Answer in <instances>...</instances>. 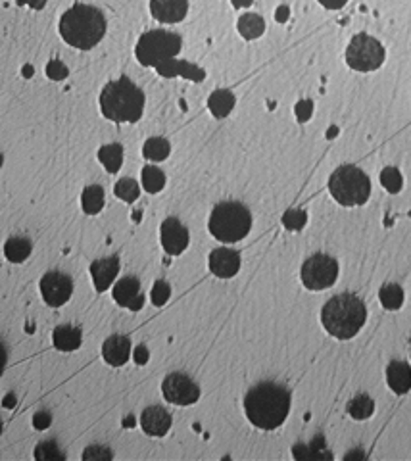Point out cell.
I'll list each match as a JSON object with an SVG mask.
<instances>
[{
	"mask_svg": "<svg viewBox=\"0 0 411 461\" xmlns=\"http://www.w3.org/2000/svg\"><path fill=\"white\" fill-rule=\"evenodd\" d=\"M150 12L162 24H179L189 12V0H150Z\"/></svg>",
	"mask_w": 411,
	"mask_h": 461,
	"instance_id": "obj_15",
	"label": "cell"
},
{
	"mask_svg": "<svg viewBox=\"0 0 411 461\" xmlns=\"http://www.w3.org/2000/svg\"><path fill=\"white\" fill-rule=\"evenodd\" d=\"M239 31H241L242 37L252 41V38H258L264 35V31H266V21H264V18L258 16V14H244V16H241V19H239Z\"/></svg>",
	"mask_w": 411,
	"mask_h": 461,
	"instance_id": "obj_23",
	"label": "cell"
},
{
	"mask_svg": "<svg viewBox=\"0 0 411 461\" xmlns=\"http://www.w3.org/2000/svg\"><path fill=\"white\" fill-rule=\"evenodd\" d=\"M171 146L167 143V139L164 137H152L145 143V148H142V154L145 158L152 160V162H162L170 156Z\"/></svg>",
	"mask_w": 411,
	"mask_h": 461,
	"instance_id": "obj_27",
	"label": "cell"
},
{
	"mask_svg": "<svg viewBox=\"0 0 411 461\" xmlns=\"http://www.w3.org/2000/svg\"><path fill=\"white\" fill-rule=\"evenodd\" d=\"M162 247L170 256H179L189 247V231L177 217H167L162 223Z\"/></svg>",
	"mask_w": 411,
	"mask_h": 461,
	"instance_id": "obj_12",
	"label": "cell"
},
{
	"mask_svg": "<svg viewBox=\"0 0 411 461\" xmlns=\"http://www.w3.org/2000/svg\"><path fill=\"white\" fill-rule=\"evenodd\" d=\"M19 4H27L35 10H41V8H45L46 0H19Z\"/></svg>",
	"mask_w": 411,
	"mask_h": 461,
	"instance_id": "obj_41",
	"label": "cell"
},
{
	"mask_svg": "<svg viewBox=\"0 0 411 461\" xmlns=\"http://www.w3.org/2000/svg\"><path fill=\"white\" fill-rule=\"evenodd\" d=\"M375 411V402L371 400V396L367 394H358L355 398H352L348 402V413L358 421H363V419H369L373 415Z\"/></svg>",
	"mask_w": 411,
	"mask_h": 461,
	"instance_id": "obj_26",
	"label": "cell"
},
{
	"mask_svg": "<svg viewBox=\"0 0 411 461\" xmlns=\"http://www.w3.org/2000/svg\"><path fill=\"white\" fill-rule=\"evenodd\" d=\"M46 76L51 77V79H54V81H62V79L68 77V68H66L60 60H52V62L46 66Z\"/></svg>",
	"mask_w": 411,
	"mask_h": 461,
	"instance_id": "obj_35",
	"label": "cell"
},
{
	"mask_svg": "<svg viewBox=\"0 0 411 461\" xmlns=\"http://www.w3.org/2000/svg\"><path fill=\"white\" fill-rule=\"evenodd\" d=\"M142 185H145V189L148 190L150 195L160 192L165 185L164 171L154 167V165H146L145 170H142Z\"/></svg>",
	"mask_w": 411,
	"mask_h": 461,
	"instance_id": "obj_29",
	"label": "cell"
},
{
	"mask_svg": "<svg viewBox=\"0 0 411 461\" xmlns=\"http://www.w3.org/2000/svg\"><path fill=\"white\" fill-rule=\"evenodd\" d=\"M311 114H313V102H311V100L298 102V106H296V118H298V120L308 121L311 118Z\"/></svg>",
	"mask_w": 411,
	"mask_h": 461,
	"instance_id": "obj_37",
	"label": "cell"
},
{
	"mask_svg": "<svg viewBox=\"0 0 411 461\" xmlns=\"http://www.w3.org/2000/svg\"><path fill=\"white\" fill-rule=\"evenodd\" d=\"M171 286L165 281H156L152 289V304L154 306H164L170 300Z\"/></svg>",
	"mask_w": 411,
	"mask_h": 461,
	"instance_id": "obj_33",
	"label": "cell"
},
{
	"mask_svg": "<svg viewBox=\"0 0 411 461\" xmlns=\"http://www.w3.org/2000/svg\"><path fill=\"white\" fill-rule=\"evenodd\" d=\"M73 292V283L66 273L48 271L41 279V294L52 308H60L68 302Z\"/></svg>",
	"mask_w": 411,
	"mask_h": 461,
	"instance_id": "obj_11",
	"label": "cell"
},
{
	"mask_svg": "<svg viewBox=\"0 0 411 461\" xmlns=\"http://www.w3.org/2000/svg\"><path fill=\"white\" fill-rule=\"evenodd\" d=\"M352 457H365V454L363 452H354V454L346 455V460H352Z\"/></svg>",
	"mask_w": 411,
	"mask_h": 461,
	"instance_id": "obj_45",
	"label": "cell"
},
{
	"mask_svg": "<svg viewBox=\"0 0 411 461\" xmlns=\"http://www.w3.org/2000/svg\"><path fill=\"white\" fill-rule=\"evenodd\" d=\"M102 356H104V360H106L110 366H125L129 356H131V341H129L127 336L112 335L104 342V346H102Z\"/></svg>",
	"mask_w": 411,
	"mask_h": 461,
	"instance_id": "obj_18",
	"label": "cell"
},
{
	"mask_svg": "<svg viewBox=\"0 0 411 461\" xmlns=\"http://www.w3.org/2000/svg\"><path fill=\"white\" fill-rule=\"evenodd\" d=\"M380 304L385 306L386 310H400L402 308V304H404V291H402V286L400 284H385L379 292Z\"/></svg>",
	"mask_w": 411,
	"mask_h": 461,
	"instance_id": "obj_28",
	"label": "cell"
},
{
	"mask_svg": "<svg viewBox=\"0 0 411 461\" xmlns=\"http://www.w3.org/2000/svg\"><path fill=\"white\" fill-rule=\"evenodd\" d=\"M52 341H54V346L60 352H73V350L81 346V328L73 327V325H60V327L54 328Z\"/></svg>",
	"mask_w": 411,
	"mask_h": 461,
	"instance_id": "obj_20",
	"label": "cell"
},
{
	"mask_svg": "<svg viewBox=\"0 0 411 461\" xmlns=\"http://www.w3.org/2000/svg\"><path fill=\"white\" fill-rule=\"evenodd\" d=\"M338 277V261L327 254H316L302 266V283L310 291H323L336 283Z\"/></svg>",
	"mask_w": 411,
	"mask_h": 461,
	"instance_id": "obj_9",
	"label": "cell"
},
{
	"mask_svg": "<svg viewBox=\"0 0 411 461\" xmlns=\"http://www.w3.org/2000/svg\"><path fill=\"white\" fill-rule=\"evenodd\" d=\"M162 392L167 402L175 405H190L200 398V386L184 373H171L164 379Z\"/></svg>",
	"mask_w": 411,
	"mask_h": 461,
	"instance_id": "obj_10",
	"label": "cell"
},
{
	"mask_svg": "<svg viewBox=\"0 0 411 461\" xmlns=\"http://www.w3.org/2000/svg\"><path fill=\"white\" fill-rule=\"evenodd\" d=\"M33 425H35L37 429H46V427L51 425V415H48V413H37L35 419H33Z\"/></svg>",
	"mask_w": 411,
	"mask_h": 461,
	"instance_id": "obj_38",
	"label": "cell"
},
{
	"mask_svg": "<svg viewBox=\"0 0 411 461\" xmlns=\"http://www.w3.org/2000/svg\"><path fill=\"white\" fill-rule=\"evenodd\" d=\"M209 112L215 115V118H227L231 114V110L234 108V95L231 90H215L212 93L208 100Z\"/></svg>",
	"mask_w": 411,
	"mask_h": 461,
	"instance_id": "obj_21",
	"label": "cell"
},
{
	"mask_svg": "<svg viewBox=\"0 0 411 461\" xmlns=\"http://www.w3.org/2000/svg\"><path fill=\"white\" fill-rule=\"evenodd\" d=\"M319 2H321L327 10H340V8H344V4H346L348 0H319Z\"/></svg>",
	"mask_w": 411,
	"mask_h": 461,
	"instance_id": "obj_39",
	"label": "cell"
},
{
	"mask_svg": "<svg viewBox=\"0 0 411 461\" xmlns=\"http://www.w3.org/2000/svg\"><path fill=\"white\" fill-rule=\"evenodd\" d=\"M120 271V258L118 256H110V258H102L93 261L90 266V275L95 281V289L98 292H104L110 289V284L114 283Z\"/></svg>",
	"mask_w": 411,
	"mask_h": 461,
	"instance_id": "obj_16",
	"label": "cell"
},
{
	"mask_svg": "<svg viewBox=\"0 0 411 461\" xmlns=\"http://www.w3.org/2000/svg\"><path fill=\"white\" fill-rule=\"evenodd\" d=\"M288 18V8H279V12H277V19L279 21H285V19Z\"/></svg>",
	"mask_w": 411,
	"mask_h": 461,
	"instance_id": "obj_43",
	"label": "cell"
},
{
	"mask_svg": "<svg viewBox=\"0 0 411 461\" xmlns=\"http://www.w3.org/2000/svg\"><path fill=\"white\" fill-rule=\"evenodd\" d=\"M110 457H112V452L102 446H90L83 454V460H110Z\"/></svg>",
	"mask_w": 411,
	"mask_h": 461,
	"instance_id": "obj_36",
	"label": "cell"
},
{
	"mask_svg": "<svg viewBox=\"0 0 411 461\" xmlns=\"http://www.w3.org/2000/svg\"><path fill=\"white\" fill-rule=\"evenodd\" d=\"M31 240L26 239V237H12V239L6 240V244H4V254H6V258L14 264H21L24 259L29 258V254H31Z\"/></svg>",
	"mask_w": 411,
	"mask_h": 461,
	"instance_id": "obj_22",
	"label": "cell"
},
{
	"mask_svg": "<svg viewBox=\"0 0 411 461\" xmlns=\"http://www.w3.org/2000/svg\"><path fill=\"white\" fill-rule=\"evenodd\" d=\"M283 223H285L286 229L298 231V229H302L306 225V214L304 212H298V209H291L283 217Z\"/></svg>",
	"mask_w": 411,
	"mask_h": 461,
	"instance_id": "obj_34",
	"label": "cell"
},
{
	"mask_svg": "<svg viewBox=\"0 0 411 461\" xmlns=\"http://www.w3.org/2000/svg\"><path fill=\"white\" fill-rule=\"evenodd\" d=\"M6 361H8V350L6 346L0 342V375L4 373V369H6Z\"/></svg>",
	"mask_w": 411,
	"mask_h": 461,
	"instance_id": "obj_40",
	"label": "cell"
},
{
	"mask_svg": "<svg viewBox=\"0 0 411 461\" xmlns=\"http://www.w3.org/2000/svg\"><path fill=\"white\" fill-rule=\"evenodd\" d=\"M0 167H2V154H0Z\"/></svg>",
	"mask_w": 411,
	"mask_h": 461,
	"instance_id": "obj_46",
	"label": "cell"
},
{
	"mask_svg": "<svg viewBox=\"0 0 411 461\" xmlns=\"http://www.w3.org/2000/svg\"><path fill=\"white\" fill-rule=\"evenodd\" d=\"M367 319V308L355 294H338L325 304L321 321L325 331L340 341L354 338Z\"/></svg>",
	"mask_w": 411,
	"mask_h": 461,
	"instance_id": "obj_4",
	"label": "cell"
},
{
	"mask_svg": "<svg viewBox=\"0 0 411 461\" xmlns=\"http://www.w3.org/2000/svg\"><path fill=\"white\" fill-rule=\"evenodd\" d=\"M81 204L85 214L95 215L98 214L102 208H104V189L98 187V185H90L87 189L83 190L81 196Z\"/></svg>",
	"mask_w": 411,
	"mask_h": 461,
	"instance_id": "obj_25",
	"label": "cell"
},
{
	"mask_svg": "<svg viewBox=\"0 0 411 461\" xmlns=\"http://www.w3.org/2000/svg\"><path fill=\"white\" fill-rule=\"evenodd\" d=\"M60 35L73 48L90 51L106 35V18L98 8L77 4L63 12L60 19Z\"/></svg>",
	"mask_w": 411,
	"mask_h": 461,
	"instance_id": "obj_2",
	"label": "cell"
},
{
	"mask_svg": "<svg viewBox=\"0 0 411 461\" xmlns=\"http://www.w3.org/2000/svg\"><path fill=\"white\" fill-rule=\"evenodd\" d=\"M252 229V214L241 202H219L209 215V233L222 242H239Z\"/></svg>",
	"mask_w": 411,
	"mask_h": 461,
	"instance_id": "obj_5",
	"label": "cell"
},
{
	"mask_svg": "<svg viewBox=\"0 0 411 461\" xmlns=\"http://www.w3.org/2000/svg\"><path fill=\"white\" fill-rule=\"evenodd\" d=\"M234 4H236V6H250L252 0H234Z\"/></svg>",
	"mask_w": 411,
	"mask_h": 461,
	"instance_id": "obj_44",
	"label": "cell"
},
{
	"mask_svg": "<svg viewBox=\"0 0 411 461\" xmlns=\"http://www.w3.org/2000/svg\"><path fill=\"white\" fill-rule=\"evenodd\" d=\"M115 196L121 198V200H125V202H135L140 195V187L139 183L135 181V179H120L118 185H115Z\"/></svg>",
	"mask_w": 411,
	"mask_h": 461,
	"instance_id": "obj_30",
	"label": "cell"
},
{
	"mask_svg": "<svg viewBox=\"0 0 411 461\" xmlns=\"http://www.w3.org/2000/svg\"><path fill=\"white\" fill-rule=\"evenodd\" d=\"M329 190L333 198L340 206H361L369 200L371 195V181L363 170L355 165H340L331 175Z\"/></svg>",
	"mask_w": 411,
	"mask_h": 461,
	"instance_id": "obj_6",
	"label": "cell"
},
{
	"mask_svg": "<svg viewBox=\"0 0 411 461\" xmlns=\"http://www.w3.org/2000/svg\"><path fill=\"white\" fill-rule=\"evenodd\" d=\"M37 460H63V454L54 442H43L35 452Z\"/></svg>",
	"mask_w": 411,
	"mask_h": 461,
	"instance_id": "obj_32",
	"label": "cell"
},
{
	"mask_svg": "<svg viewBox=\"0 0 411 461\" xmlns=\"http://www.w3.org/2000/svg\"><path fill=\"white\" fill-rule=\"evenodd\" d=\"M0 432H2V423H0Z\"/></svg>",
	"mask_w": 411,
	"mask_h": 461,
	"instance_id": "obj_47",
	"label": "cell"
},
{
	"mask_svg": "<svg viewBox=\"0 0 411 461\" xmlns=\"http://www.w3.org/2000/svg\"><path fill=\"white\" fill-rule=\"evenodd\" d=\"M135 360H137V363H145V361L148 360V352H146L145 346L137 348V352H135Z\"/></svg>",
	"mask_w": 411,
	"mask_h": 461,
	"instance_id": "obj_42",
	"label": "cell"
},
{
	"mask_svg": "<svg viewBox=\"0 0 411 461\" xmlns=\"http://www.w3.org/2000/svg\"><path fill=\"white\" fill-rule=\"evenodd\" d=\"M241 269V254L231 248H215L209 254V271L219 279L234 277Z\"/></svg>",
	"mask_w": 411,
	"mask_h": 461,
	"instance_id": "obj_13",
	"label": "cell"
},
{
	"mask_svg": "<svg viewBox=\"0 0 411 461\" xmlns=\"http://www.w3.org/2000/svg\"><path fill=\"white\" fill-rule=\"evenodd\" d=\"M140 425H142V430L146 435L164 436L171 427V415L162 405H150L142 411Z\"/></svg>",
	"mask_w": 411,
	"mask_h": 461,
	"instance_id": "obj_17",
	"label": "cell"
},
{
	"mask_svg": "<svg viewBox=\"0 0 411 461\" xmlns=\"http://www.w3.org/2000/svg\"><path fill=\"white\" fill-rule=\"evenodd\" d=\"M346 62L355 71H375L385 62V46L371 35L360 33L350 41Z\"/></svg>",
	"mask_w": 411,
	"mask_h": 461,
	"instance_id": "obj_8",
	"label": "cell"
},
{
	"mask_svg": "<svg viewBox=\"0 0 411 461\" xmlns=\"http://www.w3.org/2000/svg\"><path fill=\"white\" fill-rule=\"evenodd\" d=\"M386 380L388 386L392 388L396 394H405L411 390V369L405 361H390V366L386 367Z\"/></svg>",
	"mask_w": 411,
	"mask_h": 461,
	"instance_id": "obj_19",
	"label": "cell"
},
{
	"mask_svg": "<svg viewBox=\"0 0 411 461\" xmlns=\"http://www.w3.org/2000/svg\"><path fill=\"white\" fill-rule=\"evenodd\" d=\"M181 51V37L175 33L154 31L145 33L137 43V58L142 66H160V63L170 62Z\"/></svg>",
	"mask_w": 411,
	"mask_h": 461,
	"instance_id": "obj_7",
	"label": "cell"
},
{
	"mask_svg": "<svg viewBox=\"0 0 411 461\" xmlns=\"http://www.w3.org/2000/svg\"><path fill=\"white\" fill-rule=\"evenodd\" d=\"M380 183H383V187H385L388 192L396 195V192L402 190L404 179H402V173H400L396 167H386V170H383V173H380Z\"/></svg>",
	"mask_w": 411,
	"mask_h": 461,
	"instance_id": "obj_31",
	"label": "cell"
},
{
	"mask_svg": "<svg viewBox=\"0 0 411 461\" xmlns=\"http://www.w3.org/2000/svg\"><path fill=\"white\" fill-rule=\"evenodd\" d=\"M248 421L264 430H273L286 421L291 411V392L279 383H259L244 396Z\"/></svg>",
	"mask_w": 411,
	"mask_h": 461,
	"instance_id": "obj_1",
	"label": "cell"
},
{
	"mask_svg": "<svg viewBox=\"0 0 411 461\" xmlns=\"http://www.w3.org/2000/svg\"><path fill=\"white\" fill-rule=\"evenodd\" d=\"M104 118L115 123H135L145 112V93L129 77L108 83L100 93Z\"/></svg>",
	"mask_w": 411,
	"mask_h": 461,
	"instance_id": "obj_3",
	"label": "cell"
},
{
	"mask_svg": "<svg viewBox=\"0 0 411 461\" xmlns=\"http://www.w3.org/2000/svg\"><path fill=\"white\" fill-rule=\"evenodd\" d=\"M98 160L110 173H118L123 164V146L121 145H106L98 150Z\"/></svg>",
	"mask_w": 411,
	"mask_h": 461,
	"instance_id": "obj_24",
	"label": "cell"
},
{
	"mask_svg": "<svg viewBox=\"0 0 411 461\" xmlns=\"http://www.w3.org/2000/svg\"><path fill=\"white\" fill-rule=\"evenodd\" d=\"M114 300L120 304L121 308L129 310H140L145 304V296L140 292V283L137 277H123L120 279L114 286Z\"/></svg>",
	"mask_w": 411,
	"mask_h": 461,
	"instance_id": "obj_14",
	"label": "cell"
}]
</instances>
